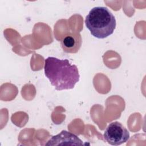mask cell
I'll return each instance as SVG.
<instances>
[{
  "instance_id": "obj_4",
  "label": "cell",
  "mask_w": 146,
  "mask_h": 146,
  "mask_svg": "<svg viewBox=\"0 0 146 146\" xmlns=\"http://www.w3.org/2000/svg\"><path fill=\"white\" fill-rule=\"evenodd\" d=\"M83 141L75 134L65 130L52 136L46 143V145H82Z\"/></svg>"
},
{
  "instance_id": "obj_3",
  "label": "cell",
  "mask_w": 146,
  "mask_h": 146,
  "mask_svg": "<svg viewBox=\"0 0 146 146\" xmlns=\"http://www.w3.org/2000/svg\"><path fill=\"white\" fill-rule=\"evenodd\" d=\"M129 136V131L119 121L109 124L103 134L104 140L112 145H119L126 143Z\"/></svg>"
},
{
  "instance_id": "obj_2",
  "label": "cell",
  "mask_w": 146,
  "mask_h": 146,
  "mask_svg": "<svg viewBox=\"0 0 146 146\" xmlns=\"http://www.w3.org/2000/svg\"><path fill=\"white\" fill-rule=\"evenodd\" d=\"M85 25L92 35L104 39L113 34L116 22L114 15L107 7L97 6L93 7L86 16Z\"/></svg>"
},
{
  "instance_id": "obj_5",
  "label": "cell",
  "mask_w": 146,
  "mask_h": 146,
  "mask_svg": "<svg viewBox=\"0 0 146 146\" xmlns=\"http://www.w3.org/2000/svg\"><path fill=\"white\" fill-rule=\"evenodd\" d=\"M82 43L80 34L78 31H72L62 38L60 45L64 52L74 54L79 50Z\"/></svg>"
},
{
  "instance_id": "obj_1",
  "label": "cell",
  "mask_w": 146,
  "mask_h": 146,
  "mask_svg": "<svg viewBox=\"0 0 146 146\" xmlns=\"http://www.w3.org/2000/svg\"><path fill=\"white\" fill-rule=\"evenodd\" d=\"M44 71L46 78L58 91L72 89L79 81L78 67L67 59L49 56L44 60Z\"/></svg>"
}]
</instances>
